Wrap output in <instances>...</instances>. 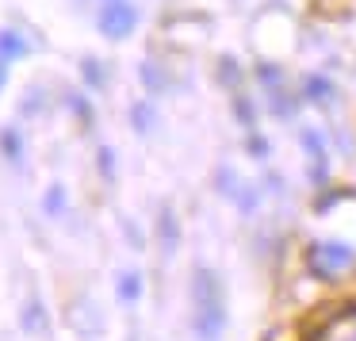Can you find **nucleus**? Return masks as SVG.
<instances>
[{
    "label": "nucleus",
    "instance_id": "f257e3e1",
    "mask_svg": "<svg viewBox=\"0 0 356 341\" xmlns=\"http://www.w3.org/2000/svg\"><path fill=\"white\" fill-rule=\"evenodd\" d=\"M226 292L222 280L215 276L211 269H200L192 280V330L200 341H222L226 333Z\"/></svg>",
    "mask_w": 356,
    "mask_h": 341
},
{
    "label": "nucleus",
    "instance_id": "f03ea898",
    "mask_svg": "<svg viewBox=\"0 0 356 341\" xmlns=\"http://www.w3.org/2000/svg\"><path fill=\"white\" fill-rule=\"evenodd\" d=\"M253 88H257V100L264 104V111H272L276 119H291L295 111L302 108L299 85H295V81L287 77V70L276 62H257L253 65Z\"/></svg>",
    "mask_w": 356,
    "mask_h": 341
},
{
    "label": "nucleus",
    "instance_id": "7ed1b4c3",
    "mask_svg": "<svg viewBox=\"0 0 356 341\" xmlns=\"http://www.w3.org/2000/svg\"><path fill=\"white\" fill-rule=\"evenodd\" d=\"M138 19H142V12L134 0H100V8H96V31L108 42H127L138 31Z\"/></svg>",
    "mask_w": 356,
    "mask_h": 341
},
{
    "label": "nucleus",
    "instance_id": "20e7f679",
    "mask_svg": "<svg viewBox=\"0 0 356 341\" xmlns=\"http://www.w3.org/2000/svg\"><path fill=\"white\" fill-rule=\"evenodd\" d=\"M353 264H356V246H348L341 238H325L310 246V269L318 276H337V272L353 269Z\"/></svg>",
    "mask_w": 356,
    "mask_h": 341
},
{
    "label": "nucleus",
    "instance_id": "39448f33",
    "mask_svg": "<svg viewBox=\"0 0 356 341\" xmlns=\"http://www.w3.org/2000/svg\"><path fill=\"white\" fill-rule=\"evenodd\" d=\"M299 142H302V150H307V173H310V180H314V188H322L325 177H330V150H325V134L318 131V127H302Z\"/></svg>",
    "mask_w": 356,
    "mask_h": 341
},
{
    "label": "nucleus",
    "instance_id": "423d86ee",
    "mask_svg": "<svg viewBox=\"0 0 356 341\" xmlns=\"http://www.w3.org/2000/svg\"><path fill=\"white\" fill-rule=\"evenodd\" d=\"M337 81L330 77L325 70H310L299 77V96L302 104H310V108H330V104H337Z\"/></svg>",
    "mask_w": 356,
    "mask_h": 341
},
{
    "label": "nucleus",
    "instance_id": "0eeeda50",
    "mask_svg": "<svg viewBox=\"0 0 356 341\" xmlns=\"http://www.w3.org/2000/svg\"><path fill=\"white\" fill-rule=\"evenodd\" d=\"M27 39L24 31H16V27H0V93H4V85H8L12 77V65L24 62L27 58Z\"/></svg>",
    "mask_w": 356,
    "mask_h": 341
},
{
    "label": "nucleus",
    "instance_id": "6e6552de",
    "mask_svg": "<svg viewBox=\"0 0 356 341\" xmlns=\"http://www.w3.org/2000/svg\"><path fill=\"white\" fill-rule=\"evenodd\" d=\"M322 341H356V315H345L341 322H333Z\"/></svg>",
    "mask_w": 356,
    "mask_h": 341
},
{
    "label": "nucleus",
    "instance_id": "1a4fd4ad",
    "mask_svg": "<svg viewBox=\"0 0 356 341\" xmlns=\"http://www.w3.org/2000/svg\"><path fill=\"white\" fill-rule=\"evenodd\" d=\"M131 119H134V131H138V134H149V131H154V104L138 100L131 108Z\"/></svg>",
    "mask_w": 356,
    "mask_h": 341
},
{
    "label": "nucleus",
    "instance_id": "9d476101",
    "mask_svg": "<svg viewBox=\"0 0 356 341\" xmlns=\"http://www.w3.org/2000/svg\"><path fill=\"white\" fill-rule=\"evenodd\" d=\"M115 292H119V299H123V303H134L142 295V276H138V272H123Z\"/></svg>",
    "mask_w": 356,
    "mask_h": 341
},
{
    "label": "nucleus",
    "instance_id": "9b49d317",
    "mask_svg": "<svg viewBox=\"0 0 356 341\" xmlns=\"http://www.w3.org/2000/svg\"><path fill=\"white\" fill-rule=\"evenodd\" d=\"M0 146H4V157H8V161H19V157H24V138H19V131H12V127L0 131Z\"/></svg>",
    "mask_w": 356,
    "mask_h": 341
},
{
    "label": "nucleus",
    "instance_id": "f8f14e48",
    "mask_svg": "<svg viewBox=\"0 0 356 341\" xmlns=\"http://www.w3.org/2000/svg\"><path fill=\"white\" fill-rule=\"evenodd\" d=\"M245 146L249 150H253V157H257V161H261V157H268V138H261V131H245Z\"/></svg>",
    "mask_w": 356,
    "mask_h": 341
},
{
    "label": "nucleus",
    "instance_id": "ddd939ff",
    "mask_svg": "<svg viewBox=\"0 0 356 341\" xmlns=\"http://www.w3.org/2000/svg\"><path fill=\"white\" fill-rule=\"evenodd\" d=\"M81 73H85L88 88H100L104 85V73H100V65H96V58H85V62H81Z\"/></svg>",
    "mask_w": 356,
    "mask_h": 341
},
{
    "label": "nucleus",
    "instance_id": "4468645a",
    "mask_svg": "<svg viewBox=\"0 0 356 341\" xmlns=\"http://www.w3.org/2000/svg\"><path fill=\"white\" fill-rule=\"evenodd\" d=\"M47 211H62V188H50L47 192Z\"/></svg>",
    "mask_w": 356,
    "mask_h": 341
}]
</instances>
